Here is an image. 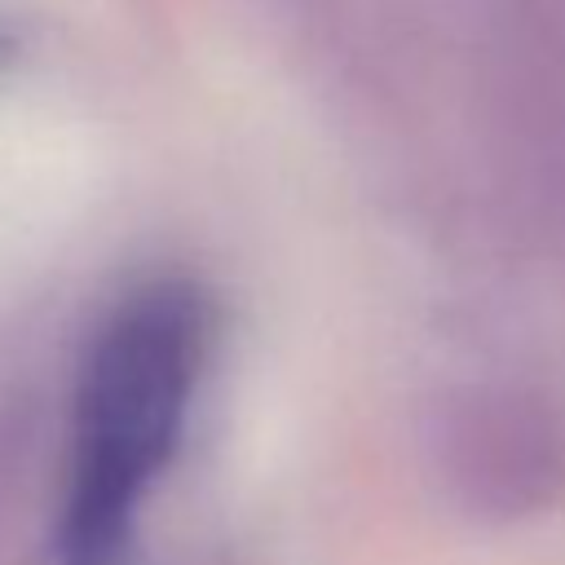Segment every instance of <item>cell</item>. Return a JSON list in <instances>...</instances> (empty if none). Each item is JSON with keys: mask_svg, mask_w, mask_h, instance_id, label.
<instances>
[{"mask_svg": "<svg viewBox=\"0 0 565 565\" xmlns=\"http://www.w3.org/2000/svg\"><path fill=\"white\" fill-rule=\"evenodd\" d=\"M13 57V44H9V35H0V66Z\"/></svg>", "mask_w": 565, "mask_h": 565, "instance_id": "obj_2", "label": "cell"}, {"mask_svg": "<svg viewBox=\"0 0 565 565\" xmlns=\"http://www.w3.org/2000/svg\"><path fill=\"white\" fill-rule=\"evenodd\" d=\"M207 344V300L181 282L137 287L97 331L79 397L57 530L62 565H115L137 503L177 450Z\"/></svg>", "mask_w": 565, "mask_h": 565, "instance_id": "obj_1", "label": "cell"}]
</instances>
